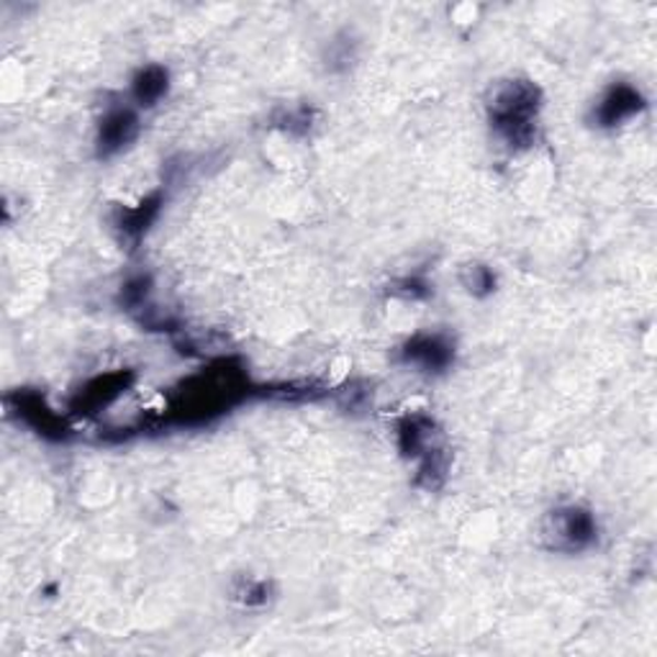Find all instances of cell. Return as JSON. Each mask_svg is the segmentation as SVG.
<instances>
[{"instance_id": "cell-1", "label": "cell", "mask_w": 657, "mask_h": 657, "mask_svg": "<svg viewBox=\"0 0 657 657\" xmlns=\"http://www.w3.org/2000/svg\"><path fill=\"white\" fill-rule=\"evenodd\" d=\"M247 393V381L239 370H229L226 362L222 367L208 370L193 381L183 385V390L172 398L170 409L165 411V417L172 424L193 427L206 424L208 419L224 414L229 406L239 401Z\"/></svg>"}, {"instance_id": "cell-2", "label": "cell", "mask_w": 657, "mask_h": 657, "mask_svg": "<svg viewBox=\"0 0 657 657\" xmlns=\"http://www.w3.org/2000/svg\"><path fill=\"white\" fill-rule=\"evenodd\" d=\"M540 113V90L526 80L501 82L488 103V118L509 147H526L534 139Z\"/></svg>"}, {"instance_id": "cell-3", "label": "cell", "mask_w": 657, "mask_h": 657, "mask_svg": "<svg viewBox=\"0 0 657 657\" xmlns=\"http://www.w3.org/2000/svg\"><path fill=\"white\" fill-rule=\"evenodd\" d=\"M545 537L550 547L560 553H580L591 547L596 540V519L580 506H563L555 509L545 521Z\"/></svg>"}, {"instance_id": "cell-4", "label": "cell", "mask_w": 657, "mask_h": 657, "mask_svg": "<svg viewBox=\"0 0 657 657\" xmlns=\"http://www.w3.org/2000/svg\"><path fill=\"white\" fill-rule=\"evenodd\" d=\"M139 134V116L137 111L128 109H111L105 116L101 118V126H98V155L101 157H113L132 145Z\"/></svg>"}, {"instance_id": "cell-5", "label": "cell", "mask_w": 657, "mask_h": 657, "mask_svg": "<svg viewBox=\"0 0 657 657\" xmlns=\"http://www.w3.org/2000/svg\"><path fill=\"white\" fill-rule=\"evenodd\" d=\"M401 354L404 362H409V365H417L427 370V373H442V370L450 367L455 347L442 335H417L406 342Z\"/></svg>"}, {"instance_id": "cell-6", "label": "cell", "mask_w": 657, "mask_h": 657, "mask_svg": "<svg viewBox=\"0 0 657 657\" xmlns=\"http://www.w3.org/2000/svg\"><path fill=\"white\" fill-rule=\"evenodd\" d=\"M642 109H645V101H642L639 90L626 86V82H619V86L603 93L593 111V118L599 126H619L637 116Z\"/></svg>"}, {"instance_id": "cell-7", "label": "cell", "mask_w": 657, "mask_h": 657, "mask_svg": "<svg viewBox=\"0 0 657 657\" xmlns=\"http://www.w3.org/2000/svg\"><path fill=\"white\" fill-rule=\"evenodd\" d=\"M13 411L19 414V419H24L34 432H39L42 437H49V440H65L67 427L63 417H57L55 411L44 404V398L36 396V393H19L13 398Z\"/></svg>"}, {"instance_id": "cell-8", "label": "cell", "mask_w": 657, "mask_h": 657, "mask_svg": "<svg viewBox=\"0 0 657 657\" xmlns=\"http://www.w3.org/2000/svg\"><path fill=\"white\" fill-rule=\"evenodd\" d=\"M434 437V421L424 417V414H411L398 424V448L411 460H424L440 452Z\"/></svg>"}, {"instance_id": "cell-9", "label": "cell", "mask_w": 657, "mask_h": 657, "mask_svg": "<svg viewBox=\"0 0 657 657\" xmlns=\"http://www.w3.org/2000/svg\"><path fill=\"white\" fill-rule=\"evenodd\" d=\"M128 381H132L128 373H109L95 377V381H90L86 388L78 393V398L72 401V409L78 414H95L98 409H103V406L116 401L121 393H124Z\"/></svg>"}, {"instance_id": "cell-10", "label": "cell", "mask_w": 657, "mask_h": 657, "mask_svg": "<svg viewBox=\"0 0 657 657\" xmlns=\"http://www.w3.org/2000/svg\"><path fill=\"white\" fill-rule=\"evenodd\" d=\"M168 88H170L168 70L160 65H149L145 70H139L137 78H134L132 95L141 109H149V105L162 101L165 93H168Z\"/></svg>"}, {"instance_id": "cell-11", "label": "cell", "mask_w": 657, "mask_h": 657, "mask_svg": "<svg viewBox=\"0 0 657 657\" xmlns=\"http://www.w3.org/2000/svg\"><path fill=\"white\" fill-rule=\"evenodd\" d=\"M157 203H160V199H147V201L137 203V206L121 211V216H118L121 234H124V237H128V239L139 241L141 234L147 231V226L155 222L157 208H160Z\"/></svg>"}, {"instance_id": "cell-12", "label": "cell", "mask_w": 657, "mask_h": 657, "mask_svg": "<svg viewBox=\"0 0 657 657\" xmlns=\"http://www.w3.org/2000/svg\"><path fill=\"white\" fill-rule=\"evenodd\" d=\"M463 285L473 296H488L496 291V275L486 265H467L463 270Z\"/></svg>"}]
</instances>
